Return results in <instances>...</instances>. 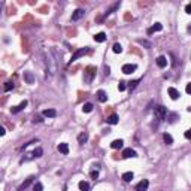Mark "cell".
<instances>
[{"mask_svg": "<svg viewBox=\"0 0 191 191\" xmlns=\"http://www.w3.org/2000/svg\"><path fill=\"white\" fill-rule=\"evenodd\" d=\"M169 118H170V119H169V121H170V123H173V121H175V119L178 118V114H172V115H170Z\"/></svg>", "mask_w": 191, "mask_h": 191, "instance_id": "e575fe53", "label": "cell"}, {"mask_svg": "<svg viewBox=\"0 0 191 191\" xmlns=\"http://www.w3.org/2000/svg\"><path fill=\"white\" fill-rule=\"evenodd\" d=\"M33 179H34V176H30V178H27V179H25V182H23V184L18 187V191H24V190L27 188V187L31 184V182H33Z\"/></svg>", "mask_w": 191, "mask_h": 191, "instance_id": "7c38bea8", "label": "cell"}, {"mask_svg": "<svg viewBox=\"0 0 191 191\" xmlns=\"http://www.w3.org/2000/svg\"><path fill=\"white\" fill-rule=\"evenodd\" d=\"M6 134V130H5V127H2L0 126V136H5Z\"/></svg>", "mask_w": 191, "mask_h": 191, "instance_id": "74e56055", "label": "cell"}, {"mask_svg": "<svg viewBox=\"0 0 191 191\" xmlns=\"http://www.w3.org/2000/svg\"><path fill=\"white\" fill-rule=\"evenodd\" d=\"M90 175H91L93 179H97V178H99V170H91Z\"/></svg>", "mask_w": 191, "mask_h": 191, "instance_id": "d6a6232c", "label": "cell"}, {"mask_svg": "<svg viewBox=\"0 0 191 191\" xmlns=\"http://www.w3.org/2000/svg\"><path fill=\"white\" fill-rule=\"evenodd\" d=\"M87 141H88V134H87V133H81L79 136H78V142H79L81 145L85 143Z\"/></svg>", "mask_w": 191, "mask_h": 191, "instance_id": "603a6c76", "label": "cell"}, {"mask_svg": "<svg viewBox=\"0 0 191 191\" xmlns=\"http://www.w3.org/2000/svg\"><path fill=\"white\" fill-rule=\"evenodd\" d=\"M118 119H119V118H118V115H117V114H112V115H109V117L106 118V123L114 126V124H117V123H118Z\"/></svg>", "mask_w": 191, "mask_h": 191, "instance_id": "2e32d148", "label": "cell"}, {"mask_svg": "<svg viewBox=\"0 0 191 191\" xmlns=\"http://www.w3.org/2000/svg\"><path fill=\"white\" fill-rule=\"evenodd\" d=\"M58 151L61 154H64V155H67L69 154V145L67 143H60L58 145Z\"/></svg>", "mask_w": 191, "mask_h": 191, "instance_id": "ffe728a7", "label": "cell"}, {"mask_svg": "<svg viewBox=\"0 0 191 191\" xmlns=\"http://www.w3.org/2000/svg\"><path fill=\"white\" fill-rule=\"evenodd\" d=\"M185 91H187L188 94L191 93V84H187V88H185Z\"/></svg>", "mask_w": 191, "mask_h": 191, "instance_id": "f35d334b", "label": "cell"}, {"mask_svg": "<svg viewBox=\"0 0 191 191\" xmlns=\"http://www.w3.org/2000/svg\"><path fill=\"white\" fill-rule=\"evenodd\" d=\"M137 84H139V79H136V81H132V82H128V88H130V90H134L136 87H137Z\"/></svg>", "mask_w": 191, "mask_h": 191, "instance_id": "83f0119b", "label": "cell"}, {"mask_svg": "<svg viewBox=\"0 0 191 191\" xmlns=\"http://www.w3.org/2000/svg\"><path fill=\"white\" fill-rule=\"evenodd\" d=\"M85 11L84 9H76L73 14H72V21H78V20H81L82 16H84Z\"/></svg>", "mask_w": 191, "mask_h": 191, "instance_id": "9c48e42d", "label": "cell"}, {"mask_svg": "<svg viewBox=\"0 0 191 191\" xmlns=\"http://www.w3.org/2000/svg\"><path fill=\"white\" fill-rule=\"evenodd\" d=\"M163 139H164V142H166L167 145H172V143H173V137H172L169 133H164V134H163Z\"/></svg>", "mask_w": 191, "mask_h": 191, "instance_id": "d4e9b609", "label": "cell"}, {"mask_svg": "<svg viewBox=\"0 0 191 191\" xmlns=\"http://www.w3.org/2000/svg\"><path fill=\"white\" fill-rule=\"evenodd\" d=\"M42 115L46 117V118H54V117H57V111L55 109H45L42 112Z\"/></svg>", "mask_w": 191, "mask_h": 191, "instance_id": "30bf717a", "label": "cell"}, {"mask_svg": "<svg viewBox=\"0 0 191 191\" xmlns=\"http://www.w3.org/2000/svg\"><path fill=\"white\" fill-rule=\"evenodd\" d=\"M136 69H137V66H136V64H132V63H130V64H124V66H123V73L130 75V73H133V72L136 70Z\"/></svg>", "mask_w": 191, "mask_h": 191, "instance_id": "5b68a950", "label": "cell"}, {"mask_svg": "<svg viewBox=\"0 0 191 191\" xmlns=\"http://www.w3.org/2000/svg\"><path fill=\"white\" fill-rule=\"evenodd\" d=\"M123 145H124V142L121 141V139H115V141L111 143V148H114V149H119V148H123Z\"/></svg>", "mask_w": 191, "mask_h": 191, "instance_id": "9a60e30c", "label": "cell"}, {"mask_svg": "<svg viewBox=\"0 0 191 191\" xmlns=\"http://www.w3.org/2000/svg\"><path fill=\"white\" fill-rule=\"evenodd\" d=\"M167 93H169V96H170V99L172 100H176V99H179V91L176 90V88H173V87H169V90H167Z\"/></svg>", "mask_w": 191, "mask_h": 191, "instance_id": "ba28073f", "label": "cell"}, {"mask_svg": "<svg viewBox=\"0 0 191 191\" xmlns=\"http://www.w3.org/2000/svg\"><path fill=\"white\" fill-rule=\"evenodd\" d=\"M12 88H14V84L12 82H6L5 84V91H11Z\"/></svg>", "mask_w": 191, "mask_h": 191, "instance_id": "4dcf8cb0", "label": "cell"}, {"mask_svg": "<svg viewBox=\"0 0 191 191\" xmlns=\"http://www.w3.org/2000/svg\"><path fill=\"white\" fill-rule=\"evenodd\" d=\"M123 157H124V158H132V157H137V152H136L134 149H132V148H126V149L123 151Z\"/></svg>", "mask_w": 191, "mask_h": 191, "instance_id": "8992f818", "label": "cell"}, {"mask_svg": "<svg viewBox=\"0 0 191 191\" xmlns=\"http://www.w3.org/2000/svg\"><path fill=\"white\" fill-rule=\"evenodd\" d=\"M126 88H127L126 82H124V81H119V84H118V90H119V91H124Z\"/></svg>", "mask_w": 191, "mask_h": 191, "instance_id": "f546056e", "label": "cell"}, {"mask_svg": "<svg viewBox=\"0 0 191 191\" xmlns=\"http://www.w3.org/2000/svg\"><path fill=\"white\" fill-rule=\"evenodd\" d=\"M112 51H114L115 54H121V53H123V46H121V43H114Z\"/></svg>", "mask_w": 191, "mask_h": 191, "instance_id": "cb8c5ba5", "label": "cell"}, {"mask_svg": "<svg viewBox=\"0 0 191 191\" xmlns=\"http://www.w3.org/2000/svg\"><path fill=\"white\" fill-rule=\"evenodd\" d=\"M87 53H88V48H81V49H78L76 53L72 55V58H70V63H73V61H76L79 57H82V55H85Z\"/></svg>", "mask_w": 191, "mask_h": 191, "instance_id": "3957f363", "label": "cell"}, {"mask_svg": "<svg viewBox=\"0 0 191 191\" xmlns=\"http://www.w3.org/2000/svg\"><path fill=\"white\" fill-rule=\"evenodd\" d=\"M33 191H43V185L40 184V182H36L33 187Z\"/></svg>", "mask_w": 191, "mask_h": 191, "instance_id": "4316f807", "label": "cell"}, {"mask_svg": "<svg viewBox=\"0 0 191 191\" xmlns=\"http://www.w3.org/2000/svg\"><path fill=\"white\" fill-rule=\"evenodd\" d=\"M166 115H167V109L166 108L161 106V105L155 106V117H157L158 119H164V118H166Z\"/></svg>", "mask_w": 191, "mask_h": 191, "instance_id": "7a4b0ae2", "label": "cell"}, {"mask_svg": "<svg viewBox=\"0 0 191 191\" xmlns=\"http://www.w3.org/2000/svg\"><path fill=\"white\" fill-rule=\"evenodd\" d=\"M42 121H43V119H42L39 115H36V117L33 118V123H42Z\"/></svg>", "mask_w": 191, "mask_h": 191, "instance_id": "836d02e7", "label": "cell"}, {"mask_svg": "<svg viewBox=\"0 0 191 191\" xmlns=\"http://www.w3.org/2000/svg\"><path fill=\"white\" fill-rule=\"evenodd\" d=\"M119 5H121V3H115L114 6H112V8H111V9H108V12H106V15H109V14H112V12H114L115 9H118V8H119Z\"/></svg>", "mask_w": 191, "mask_h": 191, "instance_id": "f1b7e54d", "label": "cell"}, {"mask_svg": "<svg viewBox=\"0 0 191 191\" xmlns=\"http://www.w3.org/2000/svg\"><path fill=\"white\" fill-rule=\"evenodd\" d=\"M78 187H79L81 191H90V184L87 181H81L79 184H78Z\"/></svg>", "mask_w": 191, "mask_h": 191, "instance_id": "ac0fdd59", "label": "cell"}, {"mask_svg": "<svg viewBox=\"0 0 191 191\" xmlns=\"http://www.w3.org/2000/svg\"><path fill=\"white\" fill-rule=\"evenodd\" d=\"M185 12H187V14H191V3H188V5L185 6Z\"/></svg>", "mask_w": 191, "mask_h": 191, "instance_id": "d590c367", "label": "cell"}, {"mask_svg": "<svg viewBox=\"0 0 191 191\" xmlns=\"http://www.w3.org/2000/svg\"><path fill=\"white\" fill-rule=\"evenodd\" d=\"M139 43H141V45H143V46H146V48H151V43L148 42V40H139Z\"/></svg>", "mask_w": 191, "mask_h": 191, "instance_id": "1f68e13d", "label": "cell"}, {"mask_svg": "<svg viewBox=\"0 0 191 191\" xmlns=\"http://www.w3.org/2000/svg\"><path fill=\"white\" fill-rule=\"evenodd\" d=\"M94 76H96V67L88 66V67L85 69V72H84V81L85 82H91Z\"/></svg>", "mask_w": 191, "mask_h": 191, "instance_id": "6da1fadb", "label": "cell"}, {"mask_svg": "<svg viewBox=\"0 0 191 191\" xmlns=\"http://www.w3.org/2000/svg\"><path fill=\"white\" fill-rule=\"evenodd\" d=\"M184 136H185V139H190L191 137V130H187V132L184 133Z\"/></svg>", "mask_w": 191, "mask_h": 191, "instance_id": "8d00e7d4", "label": "cell"}, {"mask_svg": "<svg viewBox=\"0 0 191 191\" xmlns=\"http://www.w3.org/2000/svg\"><path fill=\"white\" fill-rule=\"evenodd\" d=\"M42 154H43V149L42 148H36L33 151V157H42Z\"/></svg>", "mask_w": 191, "mask_h": 191, "instance_id": "484cf974", "label": "cell"}, {"mask_svg": "<svg viewBox=\"0 0 191 191\" xmlns=\"http://www.w3.org/2000/svg\"><path fill=\"white\" fill-rule=\"evenodd\" d=\"M94 40L96 42H99V43H102V42H105L106 40V34L105 33H97V34H96V36H94Z\"/></svg>", "mask_w": 191, "mask_h": 191, "instance_id": "d6986e66", "label": "cell"}, {"mask_svg": "<svg viewBox=\"0 0 191 191\" xmlns=\"http://www.w3.org/2000/svg\"><path fill=\"white\" fill-rule=\"evenodd\" d=\"M148 187H149V181L148 179H143V181H141L136 185L134 191H146V190H148Z\"/></svg>", "mask_w": 191, "mask_h": 191, "instance_id": "277c9868", "label": "cell"}, {"mask_svg": "<svg viewBox=\"0 0 191 191\" xmlns=\"http://www.w3.org/2000/svg\"><path fill=\"white\" fill-rule=\"evenodd\" d=\"M93 103H84V106H82V112H85V114H90V112L93 111Z\"/></svg>", "mask_w": 191, "mask_h": 191, "instance_id": "44dd1931", "label": "cell"}, {"mask_svg": "<svg viewBox=\"0 0 191 191\" xmlns=\"http://www.w3.org/2000/svg\"><path fill=\"white\" fill-rule=\"evenodd\" d=\"M27 105H29V102H27V100H23L18 106H14V108L11 109V112H12V114H18V112H20V111H23V109H24L25 106H27Z\"/></svg>", "mask_w": 191, "mask_h": 191, "instance_id": "52a82bcc", "label": "cell"}, {"mask_svg": "<svg viewBox=\"0 0 191 191\" xmlns=\"http://www.w3.org/2000/svg\"><path fill=\"white\" fill-rule=\"evenodd\" d=\"M97 99H99V102L105 103V102H108V94L103 91V90H99L97 91Z\"/></svg>", "mask_w": 191, "mask_h": 191, "instance_id": "4fadbf2b", "label": "cell"}, {"mask_svg": "<svg viewBox=\"0 0 191 191\" xmlns=\"http://www.w3.org/2000/svg\"><path fill=\"white\" fill-rule=\"evenodd\" d=\"M133 172H126V173H123V181H126V182H130L133 179Z\"/></svg>", "mask_w": 191, "mask_h": 191, "instance_id": "7402d4cb", "label": "cell"}, {"mask_svg": "<svg viewBox=\"0 0 191 191\" xmlns=\"http://www.w3.org/2000/svg\"><path fill=\"white\" fill-rule=\"evenodd\" d=\"M24 79H25L27 84H33L34 82V76H33L31 72H24Z\"/></svg>", "mask_w": 191, "mask_h": 191, "instance_id": "e0dca14e", "label": "cell"}, {"mask_svg": "<svg viewBox=\"0 0 191 191\" xmlns=\"http://www.w3.org/2000/svg\"><path fill=\"white\" fill-rule=\"evenodd\" d=\"M157 66L160 67V69H164L167 66V58L164 57V55H160L158 58H157Z\"/></svg>", "mask_w": 191, "mask_h": 191, "instance_id": "8fae6325", "label": "cell"}, {"mask_svg": "<svg viewBox=\"0 0 191 191\" xmlns=\"http://www.w3.org/2000/svg\"><path fill=\"white\" fill-rule=\"evenodd\" d=\"M161 30H163V25L160 23H155L151 29H148V34H152L154 31H161Z\"/></svg>", "mask_w": 191, "mask_h": 191, "instance_id": "5bb4252c", "label": "cell"}]
</instances>
